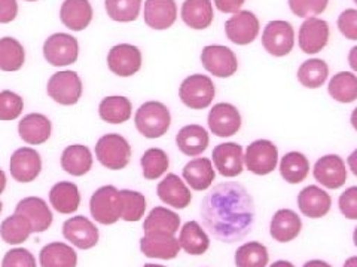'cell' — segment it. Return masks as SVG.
<instances>
[{"label": "cell", "mask_w": 357, "mask_h": 267, "mask_svg": "<svg viewBox=\"0 0 357 267\" xmlns=\"http://www.w3.org/2000/svg\"><path fill=\"white\" fill-rule=\"evenodd\" d=\"M199 213L211 235L228 243L248 236L256 218L253 197L244 186L234 181L211 188L201 202Z\"/></svg>", "instance_id": "obj_1"}, {"label": "cell", "mask_w": 357, "mask_h": 267, "mask_svg": "<svg viewBox=\"0 0 357 267\" xmlns=\"http://www.w3.org/2000/svg\"><path fill=\"white\" fill-rule=\"evenodd\" d=\"M134 124L143 137L161 138L172 127L170 110L160 102H148L136 111Z\"/></svg>", "instance_id": "obj_2"}, {"label": "cell", "mask_w": 357, "mask_h": 267, "mask_svg": "<svg viewBox=\"0 0 357 267\" xmlns=\"http://www.w3.org/2000/svg\"><path fill=\"white\" fill-rule=\"evenodd\" d=\"M96 158L107 170H124L131 159V146L119 134H106L96 144Z\"/></svg>", "instance_id": "obj_3"}, {"label": "cell", "mask_w": 357, "mask_h": 267, "mask_svg": "<svg viewBox=\"0 0 357 267\" xmlns=\"http://www.w3.org/2000/svg\"><path fill=\"white\" fill-rule=\"evenodd\" d=\"M216 86L206 74H191L178 88V98L191 110H204L213 103Z\"/></svg>", "instance_id": "obj_4"}, {"label": "cell", "mask_w": 357, "mask_h": 267, "mask_svg": "<svg viewBox=\"0 0 357 267\" xmlns=\"http://www.w3.org/2000/svg\"><path fill=\"white\" fill-rule=\"evenodd\" d=\"M89 211L100 225L110 226L121 218L122 204L121 195L115 186H103L96 191L89 200Z\"/></svg>", "instance_id": "obj_5"}, {"label": "cell", "mask_w": 357, "mask_h": 267, "mask_svg": "<svg viewBox=\"0 0 357 267\" xmlns=\"http://www.w3.org/2000/svg\"><path fill=\"white\" fill-rule=\"evenodd\" d=\"M262 47L273 57H286L295 47V30L289 21L274 19L262 31Z\"/></svg>", "instance_id": "obj_6"}, {"label": "cell", "mask_w": 357, "mask_h": 267, "mask_svg": "<svg viewBox=\"0 0 357 267\" xmlns=\"http://www.w3.org/2000/svg\"><path fill=\"white\" fill-rule=\"evenodd\" d=\"M278 163V149L270 140H255L244 152V165L255 175L271 174Z\"/></svg>", "instance_id": "obj_7"}, {"label": "cell", "mask_w": 357, "mask_h": 267, "mask_svg": "<svg viewBox=\"0 0 357 267\" xmlns=\"http://www.w3.org/2000/svg\"><path fill=\"white\" fill-rule=\"evenodd\" d=\"M47 92L55 103L61 106H73L82 97V81L76 72H57L48 81Z\"/></svg>", "instance_id": "obj_8"}, {"label": "cell", "mask_w": 357, "mask_h": 267, "mask_svg": "<svg viewBox=\"0 0 357 267\" xmlns=\"http://www.w3.org/2000/svg\"><path fill=\"white\" fill-rule=\"evenodd\" d=\"M201 64L204 69L220 79H227L237 73L238 58L236 52L223 44H208L201 51Z\"/></svg>", "instance_id": "obj_9"}, {"label": "cell", "mask_w": 357, "mask_h": 267, "mask_svg": "<svg viewBox=\"0 0 357 267\" xmlns=\"http://www.w3.org/2000/svg\"><path fill=\"white\" fill-rule=\"evenodd\" d=\"M43 57L54 67L75 64L79 57V43L67 33H55L43 43Z\"/></svg>", "instance_id": "obj_10"}, {"label": "cell", "mask_w": 357, "mask_h": 267, "mask_svg": "<svg viewBox=\"0 0 357 267\" xmlns=\"http://www.w3.org/2000/svg\"><path fill=\"white\" fill-rule=\"evenodd\" d=\"M207 124L216 137L227 138L232 137L241 129L243 119L240 115V110L229 103H218L211 107Z\"/></svg>", "instance_id": "obj_11"}, {"label": "cell", "mask_w": 357, "mask_h": 267, "mask_svg": "<svg viewBox=\"0 0 357 267\" xmlns=\"http://www.w3.org/2000/svg\"><path fill=\"white\" fill-rule=\"evenodd\" d=\"M259 19L252 10H240L225 22L227 38L238 47L253 43L259 35Z\"/></svg>", "instance_id": "obj_12"}, {"label": "cell", "mask_w": 357, "mask_h": 267, "mask_svg": "<svg viewBox=\"0 0 357 267\" xmlns=\"http://www.w3.org/2000/svg\"><path fill=\"white\" fill-rule=\"evenodd\" d=\"M142 51L130 43L115 44L107 54L109 70L119 77H130L142 69Z\"/></svg>", "instance_id": "obj_13"}, {"label": "cell", "mask_w": 357, "mask_h": 267, "mask_svg": "<svg viewBox=\"0 0 357 267\" xmlns=\"http://www.w3.org/2000/svg\"><path fill=\"white\" fill-rule=\"evenodd\" d=\"M329 36L331 30L328 21L320 18H307L299 27L298 44L304 54L314 55L326 48Z\"/></svg>", "instance_id": "obj_14"}, {"label": "cell", "mask_w": 357, "mask_h": 267, "mask_svg": "<svg viewBox=\"0 0 357 267\" xmlns=\"http://www.w3.org/2000/svg\"><path fill=\"white\" fill-rule=\"evenodd\" d=\"M312 175L323 187L337 191L347 181L349 172L340 154H325L316 162L314 168H312Z\"/></svg>", "instance_id": "obj_15"}, {"label": "cell", "mask_w": 357, "mask_h": 267, "mask_svg": "<svg viewBox=\"0 0 357 267\" xmlns=\"http://www.w3.org/2000/svg\"><path fill=\"white\" fill-rule=\"evenodd\" d=\"M211 162L220 175L238 177L244 170V152L238 143H220L211 153Z\"/></svg>", "instance_id": "obj_16"}, {"label": "cell", "mask_w": 357, "mask_h": 267, "mask_svg": "<svg viewBox=\"0 0 357 267\" xmlns=\"http://www.w3.org/2000/svg\"><path fill=\"white\" fill-rule=\"evenodd\" d=\"M10 175L18 183L35 181L42 171L40 154L31 147H21L10 156Z\"/></svg>", "instance_id": "obj_17"}, {"label": "cell", "mask_w": 357, "mask_h": 267, "mask_svg": "<svg viewBox=\"0 0 357 267\" xmlns=\"http://www.w3.org/2000/svg\"><path fill=\"white\" fill-rule=\"evenodd\" d=\"M63 236L79 250H91L98 242V229L91 220L76 216L64 221Z\"/></svg>", "instance_id": "obj_18"}, {"label": "cell", "mask_w": 357, "mask_h": 267, "mask_svg": "<svg viewBox=\"0 0 357 267\" xmlns=\"http://www.w3.org/2000/svg\"><path fill=\"white\" fill-rule=\"evenodd\" d=\"M15 213L27 218L33 233H43L45 230H48L54 220V216L47 202L38 196H29L21 199L17 204Z\"/></svg>", "instance_id": "obj_19"}, {"label": "cell", "mask_w": 357, "mask_h": 267, "mask_svg": "<svg viewBox=\"0 0 357 267\" xmlns=\"http://www.w3.org/2000/svg\"><path fill=\"white\" fill-rule=\"evenodd\" d=\"M181 242L174 235L165 233H144L140 239V250L148 259L173 260L181 251Z\"/></svg>", "instance_id": "obj_20"}, {"label": "cell", "mask_w": 357, "mask_h": 267, "mask_svg": "<svg viewBox=\"0 0 357 267\" xmlns=\"http://www.w3.org/2000/svg\"><path fill=\"white\" fill-rule=\"evenodd\" d=\"M298 208L308 218H321L328 216L332 207L331 195L319 186H307L298 195Z\"/></svg>", "instance_id": "obj_21"}, {"label": "cell", "mask_w": 357, "mask_h": 267, "mask_svg": "<svg viewBox=\"0 0 357 267\" xmlns=\"http://www.w3.org/2000/svg\"><path fill=\"white\" fill-rule=\"evenodd\" d=\"M143 17L146 26L153 30L170 29L177 19L176 0H146Z\"/></svg>", "instance_id": "obj_22"}, {"label": "cell", "mask_w": 357, "mask_h": 267, "mask_svg": "<svg viewBox=\"0 0 357 267\" xmlns=\"http://www.w3.org/2000/svg\"><path fill=\"white\" fill-rule=\"evenodd\" d=\"M156 193L164 204L176 209H185L192 200V193L185 181L176 174H167L164 180L158 183Z\"/></svg>", "instance_id": "obj_23"}, {"label": "cell", "mask_w": 357, "mask_h": 267, "mask_svg": "<svg viewBox=\"0 0 357 267\" xmlns=\"http://www.w3.org/2000/svg\"><path fill=\"white\" fill-rule=\"evenodd\" d=\"M303 230V220L292 209H278L271 218L270 235L280 243L292 242Z\"/></svg>", "instance_id": "obj_24"}, {"label": "cell", "mask_w": 357, "mask_h": 267, "mask_svg": "<svg viewBox=\"0 0 357 267\" xmlns=\"http://www.w3.org/2000/svg\"><path fill=\"white\" fill-rule=\"evenodd\" d=\"M60 19L72 31L85 30L93 21V6L89 0H64L60 9Z\"/></svg>", "instance_id": "obj_25"}, {"label": "cell", "mask_w": 357, "mask_h": 267, "mask_svg": "<svg viewBox=\"0 0 357 267\" xmlns=\"http://www.w3.org/2000/svg\"><path fill=\"white\" fill-rule=\"evenodd\" d=\"M52 124L51 120L40 113H30L21 119L18 124V134L24 143L31 146L47 143L51 137Z\"/></svg>", "instance_id": "obj_26"}, {"label": "cell", "mask_w": 357, "mask_h": 267, "mask_svg": "<svg viewBox=\"0 0 357 267\" xmlns=\"http://www.w3.org/2000/svg\"><path fill=\"white\" fill-rule=\"evenodd\" d=\"M182 177L192 191L204 192L213 184L216 172L208 158H195L185 165Z\"/></svg>", "instance_id": "obj_27"}, {"label": "cell", "mask_w": 357, "mask_h": 267, "mask_svg": "<svg viewBox=\"0 0 357 267\" xmlns=\"http://www.w3.org/2000/svg\"><path fill=\"white\" fill-rule=\"evenodd\" d=\"M181 15L185 24L194 30H206L215 18L211 0H185Z\"/></svg>", "instance_id": "obj_28"}, {"label": "cell", "mask_w": 357, "mask_h": 267, "mask_svg": "<svg viewBox=\"0 0 357 267\" xmlns=\"http://www.w3.org/2000/svg\"><path fill=\"white\" fill-rule=\"evenodd\" d=\"M208 132L201 125H186L176 136V146L186 156H198L208 147Z\"/></svg>", "instance_id": "obj_29"}, {"label": "cell", "mask_w": 357, "mask_h": 267, "mask_svg": "<svg viewBox=\"0 0 357 267\" xmlns=\"http://www.w3.org/2000/svg\"><path fill=\"white\" fill-rule=\"evenodd\" d=\"M50 202L60 214H73L81 205V193L75 183L60 181L50 192Z\"/></svg>", "instance_id": "obj_30"}, {"label": "cell", "mask_w": 357, "mask_h": 267, "mask_svg": "<svg viewBox=\"0 0 357 267\" xmlns=\"http://www.w3.org/2000/svg\"><path fill=\"white\" fill-rule=\"evenodd\" d=\"M181 229V217L174 211L155 207L146 220L143 221L144 233H165V235H176Z\"/></svg>", "instance_id": "obj_31"}, {"label": "cell", "mask_w": 357, "mask_h": 267, "mask_svg": "<svg viewBox=\"0 0 357 267\" xmlns=\"http://www.w3.org/2000/svg\"><path fill=\"white\" fill-rule=\"evenodd\" d=\"M93 166V153L82 144L66 147L61 154V168L73 177L85 175Z\"/></svg>", "instance_id": "obj_32"}, {"label": "cell", "mask_w": 357, "mask_h": 267, "mask_svg": "<svg viewBox=\"0 0 357 267\" xmlns=\"http://www.w3.org/2000/svg\"><path fill=\"white\" fill-rule=\"evenodd\" d=\"M39 261L42 267H76L77 254L70 245L51 242L40 250Z\"/></svg>", "instance_id": "obj_33"}, {"label": "cell", "mask_w": 357, "mask_h": 267, "mask_svg": "<svg viewBox=\"0 0 357 267\" xmlns=\"http://www.w3.org/2000/svg\"><path fill=\"white\" fill-rule=\"evenodd\" d=\"M280 175L289 184L303 183L310 174V161L304 153L289 152L280 161Z\"/></svg>", "instance_id": "obj_34"}, {"label": "cell", "mask_w": 357, "mask_h": 267, "mask_svg": "<svg viewBox=\"0 0 357 267\" xmlns=\"http://www.w3.org/2000/svg\"><path fill=\"white\" fill-rule=\"evenodd\" d=\"M132 111V104L127 97L114 95L106 97L102 99L98 106V115L107 124L121 125L124 122L130 120Z\"/></svg>", "instance_id": "obj_35"}, {"label": "cell", "mask_w": 357, "mask_h": 267, "mask_svg": "<svg viewBox=\"0 0 357 267\" xmlns=\"http://www.w3.org/2000/svg\"><path fill=\"white\" fill-rule=\"evenodd\" d=\"M181 247L189 255H203L210 248V238L197 221H188L178 235Z\"/></svg>", "instance_id": "obj_36"}, {"label": "cell", "mask_w": 357, "mask_h": 267, "mask_svg": "<svg viewBox=\"0 0 357 267\" xmlns=\"http://www.w3.org/2000/svg\"><path fill=\"white\" fill-rule=\"evenodd\" d=\"M328 92L338 103H354L357 99V76L351 72H340L333 74L328 85Z\"/></svg>", "instance_id": "obj_37"}, {"label": "cell", "mask_w": 357, "mask_h": 267, "mask_svg": "<svg viewBox=\"0 0 357 267\" xmlns=\"http://www.w3.org/2000/svg\"><path fill=\"white\" fill-rule=\"evenodd\" d=\"M296 77L303 86L308 89H317L328 81L329 65L320 58H310L299 65Z\"/></svg>", "instance_id": "obj_38"}, {"label": "cell", "mask_w": 357, "mask_h": 267, "mask_svg": "<svg viewBox=\"0 0 357 267\" xmlns=\"http://www.w3.org/2000/svg\"><path fill=\"white\" fill-rule=\"evenodd\" d=\"M26 61V51L14 38L0 39V70L18 72Z\"/></svg>", "instance_id": "obj_39"}, {"label": "cell", "mask_w": 357, "mask_h": 267, "mask_svg": "<svg viewBox=\"0 0 357 267\" xmlns=\"http://www.w3.org/2000/svg\"><path fill=\"white\" fill-rule=\"evenodd\" d=\"M140 165L143 177L146 178V180H158V178L162 177L167 172V170L170 168V159L169 154L162 149L152 147L143 153Z\"/></svg>", "instance_id": "obj_40"}, {"label": "cell", "mask_w": 357, "mask_h": 267, "mask_svg": "<svg viewBox=\"0 0 357 267\" xmlns=\"http://www.w3.org/2000/svg\"><path fill=\"white\" fill-rule=\"evenodd\" d=\"M33 230L30 222L21 214H14L2 221L0 225V236L9 245H18L26 242Z\"/></svg>", "instance_id": "obj_41"}, {"label": "cell", "mask_w": 357, "mask_h": 267, "mask_svg": "<svg viewBox=\"0 0 357 267\" xmlns=\"http://www.w3.org/2000/svg\"><path fill=\"white\" fill-rule=\"evenodd\" d=\"M268 248L261 242H245L236 251V267H266Z\"/></svg>", "instance_id": "obj_42"}, {"label": "cell", "mask_w": 357, "mask_h": 267, "mask_svg": "<svg viewBox=\"0 0 357 267\" xmlns=\"http://www.w3.org/2000/svg\"><path fill=\"white\" fill-rule=\"evenodd\" d=\"M121 195V204H122V214L121 218L128 222L140 221L146 211V197L140 192L136 191H119Z\"/></svg>", "instance_id": "obj_43"}, {"label": "cell", "mask_w": 357, "mask_h": 267, "mask_svg": "<svg viewBox=\"0 0 357 267\" xmlns=\"http://www.w3.org/2000/svg\"><path fill=\"white\" fill-rule=\"evenodd\" d=\"M107 15L118 22L136 21L140 15L142 0H105Z\"/></svg>", "instance_id": "obj_44"}, {"label": "cell", "mask_w": 357, "mask_h": 267, "mask_svg": "<svg viewBox=\"0 0 357 267\" xmlns=\"http://www.w3.org/2000/svg\"><path fill=\"white\" fill-rule=\"evenodd\" d=\"M22 110H24V102L18 94L8 89L0 92V120H15L21 116Z\"/></svg>", "instance_id": "obj_45"}, {"label": "cell", "mask_w": 357, "mask_h": 267, "mask_svg": "<svg viewBox=\"0 0 357 267\" xmlns=\"http://www.w3.org/2000/svg\"><path fill=\"white\" fill-rule=\"evenodd\" d=\"M329 5V0H289L292 14L299 18H316L323 14Z\"/></svg>", "instance_id": "obj_46"}, {"label": "cell", "mask_w": 357, "mask_h": 267, "mask_svg": "<svg viewBox=\"0 0 357 267\" xmlns=\"http://www.w3.org/2000/svg\"><path fill=\"white\" fill-rule=\"evenodd\" d=\"M2 267H36V259L26 248H13L5 254Z\"/></svg>", "instance_id": "obj_47"}, {"label": "cell", "mask_w": 357, "mask_h": 267, "mask_svg": "<svg viewBox=\"0 0 357 267\" xmlns=\"http://www.w3.org/2000/svg\"><path fill=\"white\" fill-rule=\"evenodd\" d=\"M338 29L341 35L349 40H357V9H345L338 17Z\"/></svg>", "instance_id": "obj_48"}, {"label": "cell", "mask_w": 357, "mask_h": 267, "mask_svg": "<svg viewBox=\"0 0 357 267\" xmlns=\"http://www.w3.org/2000/svg\"><path fill=\"white\" fill-rule=\"evenodd\" d=\"M341 214L349 220H357V186L349 187L338 199Z\"/></svg>", "instance_id": "obj_49"}, {"label": "cell", "mask_w": 357, "mask_h": 267, "mask_svg": "<svg viewBox=\"0 0 357 267\" xmlns=\"http://www.w3.org/2000/svg\"><path fill=\"white\" fill-rule=\"evenodd\" d=\"M18 15L17 0H0V24H9Z\"/></svg>", "instance_id": "obj_50"}, {"label": "cell", "mask_w": 357, "mask_h": 267, "mask_svg": "<svg viewBox=\"0 0 357 267\" xmlns=\"http://www.w3.org/2000/svg\"><path fill=\"white\" fill-rule=\"evenodd\" d=\"M215 6L223 14H237L241 10L245 0H213Z\"/></svg>", "instance_id": "obj_51"}, {"label": "cell", "mask_w": 357, "mask_h": 267, "mask_svg": "<svg viewBox=\"0 0 357 267\" xmlns=\"http://www.w3.org/2000/svg\"><path fill=\"white\" fill-rule=\"evenodd\" d=\"M347 165L350 171L357 177V149L347 158Z\"/></svg>", "instance_id": "obj_52"}, {"label": "cell", "mask_w": 357, "mask_h": 267, "mask_svg": "<svg viewBox=\"0 0 357 267\" xmlns=\"http://www.w3.org/2000/svg\"><path fill=\"white\" fill-rule=\"evenodd\" d=\"M349 65L353 72L357 73V47H353L349 52Z\"/></svg>", "instance_id": "obj_53"}, {"label": "cell", "mask_w": 357, "mask_h": 267, "mask_svg": "<svg viewBox=\"0 0 357 267\" xmlns=\"http://www.w3.org/2000/svg\"><path fill=\"white\" fill-rule=\"evenodd\" d=\"M303 267H332V266L323 260H310Z\"/></svg>", "instance_id": "obj_54"}, {"label": "cell", "mask_w": 357, "mask_h": 267, "mask_svg": "<svg viewBox=\"0 0 357 267\" xmlns=\"http://www.w3.org/2000/svg\"><path fill=\"white\" fill-rule=\"evenodd\" d=\"M5 188H6V174L0 170V195L5 192Z\"/></svg>", "instance_id": "obj_55"}, {"label": "cell", "mask_w": 357, "mask_h": 267, "mask_svg": "<svg viewBox=\"0 0 357 267\" xmlns=\"http://www.w3.org/2000/svg\"><path fill=\"white\" fill-rule=\"evenodd\" d=\"M270 267H295V266L290 263V261H287V260H277Z\"/></svg>", "instance_id": "obj_56"}, {"label": "cell", "mask_w": 357, "mask_h": 267, "mask_svg": "<svg viewBox=\"0 0 357 267\" xmlns=\"http://www.w3.org/2000/svg\"><path fill=\"white\" fill-rule=\"evenodd\" d=\"M342 267H357V255H354V257H350V259L345 260Z\"/></svg>", "instance_id": "obj_57"}, {"label": "cell", "mask_w": 357, "mask_h": 267, "mask_svg": "<svg viewBox=\"0 0 357 267\" xmlns=\"http://www.w3.org/2000/svg\"><path fill=\"white\" fill-rule=\"evenodd\" d=\"M350 122H351V127L357 131V107L351 111V116H350Z\"/></svg>", "instance_id": "obj_58"}, {"label": "cell", "mask_w": 357, "mask_h": 267, "mask_svg": "<svg viewBox=\"0 0 357 267\" xmlns=\"http://www.w3.org/2000/svg\"><path fill=\"white\" fill-rule=\"evenodd\" d=\"M143 267H167V266H162V264H152V263H148V264H144Z\"/></svg>", "instance_id": "obj_59"}, {"label": "cell", "mask_w": 357, "mask_h": 267, "mask_svg": "<svg viewBox=\"0 0 357 267\" xmlns=\"http://www.w3.org/2000/svg\"><path fill=\"white\" fill-rule=\"evenodd\" d=\"M353 242H354V245L357 247V227H356L354 232H353Z\"/></svg>", "instance_id": "obj_60"}, {"label": "cell", "mask_w": 357, "mask_h": 267, "mask_svg": "<svg viewBox=\"0 0 357 267\" xmlns=\"http://www.w3.org/2000/svg\"><path fill=\"white\" fill-rule=\"evenodd\" d=\"M2 208H3V204H2V202H0V213H2Z\"/></svg>", "instance_id": "obj_61"}, {"label": "cell", "mask_w": 357, "mask_h": 267, "mask_svg": "<svg viewBox=\"0 0 357 267\" xmlns=\"http://www.w3.org/2000/svg\"><path fill=\"white\" fill-rule=\"evenodd\" d=\"M26 2H36V0H26Z\"/></svg>", "instance_id": "obj_62"}, {"label": "cell", "mask_w": 357, "mask_h": 267, "mask_svg": "<svg viewBox=\"0 0 357 267\" xmlns=\"http://www.w3.org/2000/svg\"><path fill=\"white\" fill-rule=\"evenodd\" d=\"M353 2H354V3H356V5H357V0H353Z\"/></svg>", "instance_id": "obj_63"}]
</instances>
